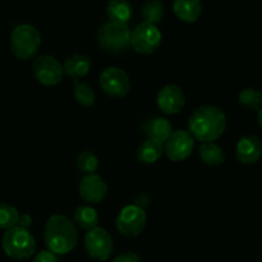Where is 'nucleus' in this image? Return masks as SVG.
<instances>
[{"label": "nucleus", "instance_id": "obj_1", "mask_svg": "<svg viewBox=\"0 0 262 262\" xmlns=\"http://www.w3.org/2000/svg\"><path fill=\"white\" fill-rule=\"evenodd\" d=\"M192 137L201 142H214L227 128V117L219 107L205 105L191 115L188 122Z\"/></svg>", "mask_w": 262, "mask_h": 262}, {"label": "nucleus", "instance_id": "obj_2", "mask_svg": "<svg viewBox=\"0 0 262 262\" xmlns=\"http://www.w3.org/2000/svg\"><path fill=\"white\" fill-rule=\"evenodd\" d=\"M45 245L49 251L58 255L71 252L78 243V230L76 224L66 215H53L45 227Z\"/></svg>", "mask_w": 262, "mask_h": 262}, {"label": "nucleus", "instance_id": "obj_3", "mask_svg": "<svg viewBox=\"0 0 262 262\" xmlns=\"http://www.w3.org/2000/svg\"><path fill=\"white\" fill-rule=\"evenodd\" d=\"M2 247L5 255L14 260H27L36 252V241L30 230L20 227L8 229L3 235Z\"/></svg>", "mask_w": 262, "mask_h": 262}, {"label": "nucleus", "instance_id": "obj_4", "mask_svg": "<svg viewBox=\"0 0 262 262\" xmlns=\"http://www.w3.org/2000/svg\"><path fill=\"white\" fill-rule=\"evenodd\" d=\"M41 45V35L31 25H19L10 35V49L15 58L27 60L36 55Z\"/></svg>", "mask_w": 262, "mask_h": 262}, {"label": "nucleus", "instance_id": "obj_5", "mask_svg": "<svg viewBox=\"0 0 262 262\" xmlns=\"http://www.w3.org/2000/svg\"><path fill=\"white\" fill-rule=\"evenodd\" d=\"M97 38L100 46L110 54L125 53L130 48V30L128 25L109 20L99 30Z\"/></svg>", "mask_w": 262, "mask_h": 262}, {"label": "nucleus", "instance_id": "obj_6", "mask_svg": "<svg viewBox=\"0 0 262 262\" xmlns=\"http://www.w3.org/2000/svg\"><path fill=\"white\" fill-rule=\"evenodd\" d=\"M163 35L158 26L150 23H140L130 31V46L142 55L154 54L161 45Z\"/></svg>", "mask_w": 262, "mask_h": 262}, {"label": "nucleus", "instance_id": "obj_7", "mask_svg": "<svg viewBox=\"0 0 262 262\" xmlns=\"http://www.w3.org/2000/svg\"><path fill=\"white\" fill-rule=\"evenodd\" d=\"M146 212L136 205H128L120 210L117 217V229L124 237L133 238L142 233L146 227Z\"/></svg>", "mask_w": 262, "mask_h": 262}, {"label": "nucleus", "instance_id": "obj_8", "mask_svg": "<svg viewBox=\"0 0 262 262\" xmlns=\"http://www.w3.org/2000/svg\"><path fill=\"white\" fill-rule=\"evenodd\" d=\"M84 248L90 257L97 261H106L114 251V242L109 233L102 228H95L84 237Z\"/></svg>", "mask_w": 262, "mask_h": 262}, {"label": "nucleus", "instance_id": "obj_9", "mask_svg": "<svg viewBox=\"0 0 262 262\" xmlns=\"http://www.w3.org/2000/svg\"><path fill=\"white\" fill-rule=\"evenodd\" d=\"M33 73L43 86H55L63 79L64 69L54 56L40 55L33 60Z\"/></svg>", "mask_w": 262, "mask_h": 262}, {"label": "nucleus", "instance_id": "obj_10", "mask_svg": "<svg viewBox=\"0 0 262 262\" xmlns=\"http://www.w3.org/2000/svg\"><path fill=\"white\" fill-rule=\"evenodd\" d=\"M100 86L107 96L124 97L130 90V81L123 69L109 67L100 76Z\"/></svg>", "mask_w": 262, "mask_h": 262}, {"label": "nucleus", "instance_id": "obj_11", "mask_svg": "<svg viewBox=\"0 0 262 262\" xmlns=\"http://www.w3.org/2000/svg\"><path fill=\"white\" fill-rule=\"evenodd\" d=\"M194 147V138L187 130H176L165 142L166 156L171 161H183L191 156Z\"/></svg>", "mask_w": 262, "mask_h": 262}, {"label": "nucleus", "instance_id": "obj_12", "mask_svg": "<svg viewBox=\"0 0 262 262\" xmlns=\"http://www.w3.org/2000/svg\"><path fill=\"white\" fill-rule=\"evenodd\" d=\"M156 102L161 112L173 115L183 109L186 105V97L181 87L176 84H168L159 91Z\"/></svg>", "mask_w": 262, "mask_h": 262}, {"label": "nucleus", "instance_id": "obj_13", "mask_svg": "<svg viewBox=\"0 0 262 262\" xmlns=\"http://www.w3.org/2000/svg\"><path fill=\"white\" fill-rule=\"evenodd\" d=\"M107 194V184L97 174L84 176L79 182V196L90 204H100Z\"/></svg>", "mask_w": 262, "mask_h": 262}, {"label": "nucleus", "instance_id": "obj_14", "mask_svg": "<svg viewBox=\"0 0 262 262\" xmlns=\"http://www.w3.org/2000/svg\"><path fill=\"white\" fill-rule=\"evenodd\" d=\"M235 155L239 163L245 165L256 164L262 156V142L255 135H247L238 141L235 146Z\"/></svg>", "mask_w": 262, "mask_h": 262}, {"label": "nucleus", "instance_id": "obj_15", "mask_svg": "<svg viewBox=\"0 0 262 262\" xmlns=\"http://www.w3.org/2000/svg\"><path fill=\"white\" fill-rule=\"evenodd\" d=\"M142 130L147 140L164 143L168 141V138L173 133V127H171L170 122L165 118L154 117L143 123Z\"/></svg>", "mask_w": 262, "mask_h": 262}, {"label": "nucleus", "instance_id": "obj_16", "mask_svg": "<svg viewBox=\"0 0 262 262\" xmlns=\"http://www.w3.org/2000/svg\"><path fill=\"white\" fill-rule=\"evenodd\" d=\"M173 10L181 20L193 23L202 14V4L200 0H173Z\"/></svg>", "mask_w": 262, "mask_h": 262}, {"label": "nucleus", "instance_id": "obj_17", "mask_svg": "<svg viewBox=\"0 0 262 262\" xmlns=\"http://www.w3.org/2000/svg\"><path fill=\"white\" fill-rule=\"evenodd\" d=\"M90 68H91V60L89 56L83 55V54H74L73 56L67 59L63 67L64 74L73 79L87 76Z\"/></svg>", "mask_w": 262, "mask_h": 262}, {"label": "nucleus", "instance_id": "obj_18", "mask_svg": "<svg viewBox=\"0 0 262 262\" xmlns=\"http://www.w3.org/2000/svg\"><path fill=\"white\" fill-rule=\"evenodd\" d=\"M132 5L127 0H110L106 7V14L110 22L127 25L132 18Z\"/></svg>", "mask_w": 262, "mask_h": 262}, {"label": "nucleus", "instance_id": "obj_19", "mask_svg": "<svg viewBox=\"0 0 262 262\" xmlns=\"http://www.w3.org/2000/svg\"><path fill=\"white\" fill-rule=\"evenodd\" d=\"M199 154L202 163L209 166H220L225 160L224 151L215 142H202Z\"/></svg>", "mask_w": 262, "mask_h": 262}, {"label": "nucleus", "instance_id": "obj_20", "mask_svg": "<svg viewBox=\"0 0 262 262\" xmlns=\"http://www.w3.org/2000/svg\"><path fill=\"white\" fill-rule=\"evenodd\" d=\"M164 152L163 143L156 142L152 140H146L142 145L138 147L137 150V159L140 163L146 164H154L161 158Z\"/></svg>", "mask_w": 262, "mask_h": 262}, {"label": "nucleus", "instance_id": "obj_21", "mask_svg": "<svg viewBox=\"0 0 262 262\" xmlns=\"http://www.w3.org/2000/svg\"><path fill=\"white\" fill-rule=\"evenodd\" d=\"M74 223H76V227L89 232V230L97 228L99 214L91 206H78L74 211Z\"/></svg>", "mask_w": 262, "mask_h": 262}, {"label": "nucleus", "instance_id": "obj_22", "mask_svg": "<svg viewBox=\"0 0 262 262\" xmlns=\"http://www.w3.org/2000/svg\"><path fill=\"white\" fill-rule=\"evenodd\" d=\"M165 14V8L160 0H147L143 4L141 9V15L143 18V22L150 23V25H158L163 20Z\"/></svg>", "mask_w": 262, "mask_h": 262}, {"label": "nucleus", "instance_id": "obj_23", "mask_svg": "<svg viewBox=\"0 0 262 262\" xmlns=\"http://www.w3.org/2000/svg\"><path fill=\"white\" fill-rule=\"evenodd\" d=\"M238 102L245 109L258 112L262 107V92L257 89L242 90L238 96Z\"/></svg>", "mask_w": 262, "mask_h": 262}, {"label": "nucleus", "instance_id": "obj_24", "mask_svg": "<svg viewBox=\"0 0 262 262\" xmlns=\"http://www.w3.org/2000/svg\"><path fill=\"white\" fill-rule=\"evenodd\" d=\"M74 97H76L77 101L79 102L83 106H92L95 104V92L89 84H86L84 82L78 81V79H74Z\"/></svg>", "mask_w": 262, "mask_h": 262}, {"label": "nucleus", "instance_id": "obj_25", "mask_svg": "<svg viewBox=\"0 0 262 262\" xmlns=\"http://www.w3.org/2000/svg\"><path fill=\"white\" fill-rule=\"evenodd\" d=\"M19 212L9 204H0V229H12L17 227Z\"/></svg>", "mask_w": 262, "mask_h": 262}, {"label": "nucleus", "instance_id": "obj_26", "mask_svg": "<svg viewBox=\"0 0 262 262\" xmlns=\"http://www.w3.org/2000/svg\"><path fill=\"white\" fill-rule=\"evenodd\" d=\"M77 168L86 176L95 174L99 168V159L91 151H83L77 156Z\"/></svg>", "mask_w": 262, "mask_h": 262}, {"label": "nucleus", "instance_id": "obj_27", "mask_svg": "<svg viewBox=\"0 0 262 262\" xmlns=\"http://www.w3.org/2000/svg\"><path fill=\"white\" fill-rule=\"evenodd\" d=\"M33 262H59L58 256L55 253L50 252V251H41L35 256Z\"/></svg>", "mask_w": 262, "mask_h": 262}, {"label": "nucleus", "instance_id": "obj_28", "mask_svg": "<svg viewBox=\"0 0 262 262\" xmlns=\"http://www.w3.org/2000/svg\"><path fill=\"white\" fill-rule=\"evenodd\" d=\"M113 262H141L140 257H138L136 253L133 252H124L122 255L117 256V257L113 260Z\"/></svg>", "mask_w": 262, "mask_h": 262}, {"label": "nucleus", "instance_id": "obj_29", "mask_svg": "<svg viewBox=\"0 0 262 262\" xmlns=\"http://www.w3.org/2000/svg\"><path fill=\"white\" fill-rule=\"evenodd\" d=\"M133 205L138 206L140 209L145 210L150 205V196L147 193H138L137 197L135 199V204Z\"/></svg>", "mask_w": 262, "mask_h": 262}, {"label": "nucleus", "instance_id": "obj_30", "mask_svg": "<svg viewBox=\"0 0 262 262\" xmlns=\"http://www.w3.org/2000/svg\"><path fill=\"white\" fill-rule=\"evenodd\" d=\"M31 225H32V217H31V215L30 214H19V219H18L17 227L28 229Z\"/></svg>", "mask_w": 262, "mask_h": 262}, {"label": "nucleus", "instance_id": "obj_31", "mask_svg": "<svg viewBox=\"0 0 262 262\" xmlns=\"http://www.w3.org/2000/svg\"><path fill=\"white\" fill-rule=\"evenodd\" d=\"M257 124L260 127V129L262 130V107L257 112Z\"/></svg>", "mask_w": 262, "mask_h": 262}]
</instances>
